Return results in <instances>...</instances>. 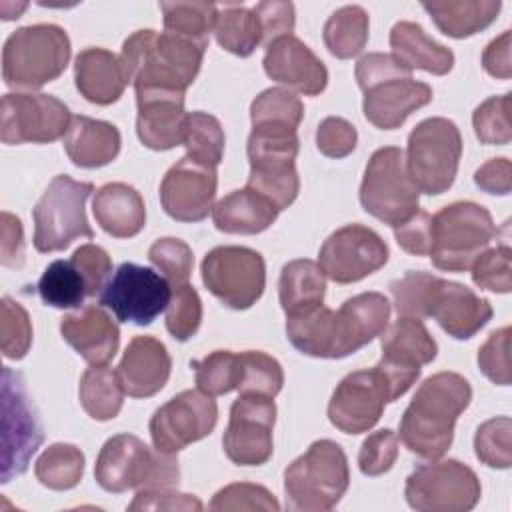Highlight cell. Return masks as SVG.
Instances as JSON below:
<instances>
[{
	"instance_id": "33",
	"label": "cell",
	"mask_w": 512,
	"mask_h": 512,
	"mask_svg": "<svg viewBox=\"0 0 512 512\" xmlns=\"http://www.w3.org/2000/svg\"><path fill=\"white\" fill-rule=\"evenodd\" d=\"M280 210L252 188L226 194L212 206V220L226 234H260L274 224Z\"/></svg>"
},
{
	"instance_id": "4",
	"label": "cell",
	"mask_w": 512,
	"mask_h": 512,
	"mask_svg": "<svg viewBox=\"0 0 512 512\" xmlns=\"http://www.w3.org/2000/svg\"><path fill=\"white\" fill-rule=\"evenodd\" d=\"M94 478L106 492L174 486L180 468L174 454L150 448L134 434H116L98 452Z\"/></svg>"
},
{
	"instance_id": "16",
	"label": "cell",
	"mask_w": 512,
	"mask_h": 512,
	"mask_svg": "<svg viewBox=\"0 0 512 512\" xmlns=\"http://www.w3.org/2000/svg\"><path fill=\"white\" fill-rule=\"evenodd\" d=\"M72 122L68 106L50 94L10 92L0 102V140L4 144H48L66 136Z\"/></svg>"
},
{
	"instance_id": "58",
	"label": "cell",
	"mask_w": 512,
	"mask_h": 512,
	"mask_svg": "<svg viewBox=\"0 0 512 512\" xmlns=\"http://www.w3.org/2000/svg\"><path fill=\"white\" fill-rule=\"evenodd\" d=\"M128 510H202V502L194 494L172 490V486L138 490Z\"/></svg>"
},
{
	"instance_id": "63",
	"label": "cell",
	"mask_w": 512,
	"mask_h": 512,
	"mask_svg": "<svg viewBox=\"0 0 512 512\" xmlns=\"http://www.w3.org/2000/svg\"><path fill=\"white\" fill-rule=\"evenodd\" d=\"M510 30H504L500 36L488 42L482 52V66L484 70L494 76L508 80L512 76V60H510Z\"/></svg>"
},
{
	"instance_id": "17",
	"label": "cell",
	"mask_w": 512,
	"mask_h": 512,
	"mask_svg": "<svg viewBox=\"0 0 512 512\" xmlns=\"http://www.w3.org/2000/svg\"><path fill=\"white\" fill-rule=\"evenodd\" d=\"M276 404L270 396L240 394L230 406V418L222 446L230 462L238 466H262L274 452L272 430Z\"/></svg>"
},
{
	"instance_id": "36",
	"label": "cell",
	"mask_w": 512,
	"mask_h": 512,
	"mask_svg": "<svg viewBox=\"0 0 512 512\" xmlns=\"http://www.w3.org/2000/svg\"><path fill=\"white\" fill-rule=\"evenodd\" d=\"M124 394L118 372L106 364H92L80 378V404L84 412L98 422L118 416L124 404Z\"/></svg>"
},
{
	"instance_id": "15",
	"label": "cell",
	"mask_w": 512,
	"mask_h": 512,
	"mask_svg": "<svg viewBox=\"0 0 512 512\" xmlns=\"http://www.w3.org/2000/svg\"><path fill=\"white\" fill-rule=\"evenodd\" d=\"M172 292L166 278L152 268L122 262L102 288L98 300L120 322L148 326L170 304Z\"/></svg>"
},
{
	"instance_id": "34",
	"label": "cell",
	"mask_w": 512,
	"mask_h": 512,
	"mask_svg": "<svg viewBox=\"0 0 512 512\" xmlns=\"http://www.w3.org/2000/svg\"><path fill=\"white\" fill-rule=\"evenodd\" d=\"M326 292V274L318 262L308 258L284 264L278 280V298L286 318L312 312L322 306Z\"/></svg>"
},
{
	"instance_id": "41",
	"label": "cell",
	"mask_w": 512,
	"mask_h": 512,
	"mask_svg": "<svg viewBox=\"0 0 512 512\" xmlns=\"http://www.w3.org/2000/svg\"><path fill=\"white\" fill-rule=\"evenodd\" d=\"M186 156L208 168H216L224 156L226 136L216 116L208 112H190L186 120L184 142Z\"/></svg>"
},
{
	"instance_id": "21",
	"label": "cell",
	"mask_w": 512,
	"mask_h": 512,
	"mask_svg": "<svg viewBox=\"0 0 512 512\" xmlns=\"http://www.w3.org/2000/svg\"><path fill=\"white\" fill-rule=\"evenodd\" d=\"M380 336L382 358L378 366L390 382L394 400H398L418 380L420 368L436 358L438 346L420 318L398 316Z\"/></svg>"
},
{
	"instance_id": "5",
	"label": "cell",
	"mask_w": 512,
	"mask_h": 512,
	"mask_svg": "<svg viewBox=\"0 0 512 512\" xmlns=\"http://www.w3.org/2000/svg\"><path fill=\"white\" fill-rule=\"evenodd\" d=\"M350 484L348 458L334 440H316L284 470L286 506L300 512L332 510Z\"/></svg>"
},
{
	"instance_id": "37",
	"label": "cell",
	"mask_w": 512,
	"mask_h": 512,
	"mask_svg": "<svg viewBox=\"0 0 512 512\" xmlns=\"http://www.w3.org/2000/svg\"><path fill=\"white\" fill-rule=\"evenodd\" d=\"M368 28V12L358 4H346L328 16L322 38L332 56L348 60L364 50Z\"/></svg>"
},
{
	"instance_id": "6",
	"label": "cell",
	"mask_w": 512,
	"mask_h": 512,
	"mask_svg": "<svg viewBox=\"0 0 512 512\" xmlns=\"http://www.w3.org/2000/svg\"><path fill=\"white\" fill-rule=\"evenodd\" d=\"M70 52V38L58 24L22 26L4 42L2 78L10 88H42L66 70Z\"/></svg>"
},
{
	"instance_id": "40",
	"label": "cell",
	"mask_w": 512,
	"mask_h": 512,
	"mask_svg": "<svg viewBox=\"0 0 512 512\" xmlns=\"http://www.w3.org/2000/svg\"><path fill=\"white\" fill-rule=\"evenodd\" d=\"M38 482L50 490H70L80 484L84 474V454L68 442L50 444L34 464Z\"/></svg>"
},
{
	"instance_id": "43",
	"label": "cell",
	"mask_w": 512,
	"mask_h": 512,
	"mask_svg": "<svg viewBox=\"0 0 512 512\" xmlns=\"http://www.w3.org/2000/svg\"><path fill=\"white\" fill-rule=\"evenodd\" d=\"M160 10L166 32L202 42H208L218 16V6L212 2H160Z\"/></svg>"
},
{
	"instance_id": "22",
	"label": "cell",
	"mask_w": 512,
	"mask_h": 512,
	"mask_svg": "<svg viewBox=\"0 0 512 512\" xmlns=\"http://www.w3.org/2000/svg\"><path fill=\"white\" fill-rule=\"evenodd\" d=\"M216 168L180 158L160 182V204L178 222H200L212 212L216 198Z\"/></svg>"
},
{
	"instance_id": "28",
	"label": "cell",
	"mask_w": 512,
	"mask_h": 512,
	"mask_svg": "<svg viewBox=\"0 0 512 512\" xmlns=\"http://www.w3.org/2000/svg\"><path fill=\"white\" fill-rule=\"evenodd\" d=\"M60 334L88 364H108L120 346L118 324L96 304L66 314L60 320Z\"/></svg>"
},
{
	"instance_id": "26",
	"label": "cell",
	"mask_w": 512,
	"mask_h": 512,
	"mask_svg": "<svg viewBox=\"0 0 512 512\" xmlns=\"http://www.w3.org/2000/svg\"><path fill=\"white\" fill-rule=\"evenodd\" d=\"M362 92L364 116L380 130L400 128L412 112L432 102V88L412 76L386 78Z\"/></svg>"
},
{
	"instance_id": "13",
	"label": "cell",
	"mask_w": 512,
	"mask_h": 512,
	"mask_svg": "<svg viewBox=\"0 0 512 512\" xmlns=\"http://www.w3.org/2000/svg\"><path fill=\"white\" fill-rule=\"evenodd\" d=\"M298 150V134L250 132L246 146L250 176L246 186L262 194L278 210L288 208L300 192V178L296 172Z\"/></svg>"
},
{
	"instance_id": "60",
	"label": "cell",
	"mask_w": 512,
	"mask_h": 512,
	"mask_svg": "<svg viewBox=\"0 0 512 512\" xmlns=\"http://www.w3.org/2000/svg\"><path fill=\"white\" fill-rule=\"evenodd\" d=\"M354 74H356V82L362 90H366L368 86H372L380 80H386V78L412 76V72L408 68H404L402 64H398L392 54H384V52L364 54L356 62Z\"/></svg>"
},
{
	"instance_id": "23",
	"label": "cell",
	"mask_w": 512,
	"mask_h": 512,
	"mask_svg": "<svg viewBox=\"0 0 512 512\" xmlns=\"http://www.w3.org/2000/svg\"><path fill=\"white\" fill-rule=\"evenodd\" d=\"M390 320V302L380 292H362L334 310L332 358H344L380 336Z\"/></svg>"
},
{
	"instance_id": "38",
	"label": "cell",
	"mask_w": 512,
	"mask_h": 512,
	"mask_svg": "<svg viewBox=\"0 0 512 512\" xmlns=\"http://www.w3.org/2000/svg\"><path fill=\"white\" fill-rule=\"evenodd\" d=\"M214 36L226 52L246 58L262 44V26L254 10L240 4H226L218 8Z\"/></svg>"
},
{
	"instance_id": "12",
	"label": "cell",
	"mask_w": 512,
	"mask_h": 512,
	"mask_svg": "<svg viewBox=\"0 0 512 512\" xmlns=\"http://www.w3.org/2000/svg\"><path fill=\"white\" fill-rule=\"evenodd\" d=\"M206 290L232 310H246L266 288V264L260 252L246 246H216L202 264Z\"/></svg>"
},
{
	"instance_id": "32",
	"label": "cell",
	"mask_w": 512,
	"mask_h": 512,
	"mask_svg": "<svg viewBox=\"0 0 512 512\" xmlns=\"http://www.w3.org/2000/svg\"><path fill=\"white\" fill-rule=\"evenodd\" d=\"M390 48L396 62L410 72L418 68L434 76H444L454 66V52L430 38L416 22H396L390 30Z\"/></svg>"
},
{
	"instance_id": "55",
	"label": "cell",
	"mask_w": 512,
	"mask_h": 512,
	"mask_svg": "<svg viewBox=\"0 0 512 512\" xmlns=\"http://www.w3.org/2000/svg\"><path fill=\"white\" fill-rule=\"evenodd\" d=\"M72 264L80 272L88 296H96L102 292L106 282L110 280L108 276L112 274V260L108 252L102 246L96 244H82L80 248L74 250L72 254Z\"/></svg>"
},
{
	"instance_id": "46",
	"label": "cell",
	"mask_w": 512,
	"mask_h": 512,
	"mask_svg": "<svg viewBox=\"0 0 512 512\" xmlns=\"http://www.w3.org/2000/svg\"><path fill=\"white\" fill-rule=\"evenodd\" d=\"M510 432H512V422L508 416H496L482 422L474 434L476 458L490 468H500V470L510 468L512 464Z\"/></svg>"
},
{
	"instance_id": "50",
	"label": "cell",
	"mask_w": 512,
	"mask_h": 512,
	"mask_svg": "<svg viewBox=\"0 0 512 512\" xmlns=\"http://www.w3.org/2000/svg\"><path fill=\"white\" fill-rule=\"evenodd\" d=\"M202 322V300L190 284L174 288L166 308V330L178 342L190 340Z\"/></svg>"
},
{
	"instance_id": "30",
	"label": "cell",
	"mask_w": 512,
	"mask_h": 512,
	"mask_svg": "<svg viewBox=\"0 0 512 512\" xmlns=\"http://www.w3.org/2000/svg\"><path fill=\"white\" fill-rule=\"evenodd\" d=\"M92 212L100 228L114 238H132L146 224V206L140 192L124 182H108L98 188Z\"/></svg>"
},
{
	"instance_id": "31",
	"label": "cell",
	"mask_w": 512,
	"mask_h": 512,
	"mask_svg": "<svg viewBox=\"0 0 512 512\" xmlns=\"http://www.w3.org/2000/svg\"><path fill=\"white\" fill-rule=\"evenodd\" d=\"M120 144L122 138L114 124L90 116H72L64 136V150L80 168H100L110 164L118 156Z\"/></svg>"
},
{
	"instance_id": "18",
	"label": "cell",
	"mask_w": 512,
	"mask_h": 512,
	"mask_svg": "<svg viewBox=\"0 0 512 512\" xmlns=\"http://www.w3.org/2000/svg\"><path fill=\"white\" fill-rule=\"evenodd\" d=\"M388 402H394L392 388L376 364L340 380L328 402V420L340 432L362 434L376 426Z\"/></svg>"
},
{
	"instance_id": "47",
	"label": "cell",
	"mask_w": 512,
	"mask_h": 512,
	"mask_svg": "<svg viewBox=\"0 0 512 512\" xmlns=\"http://www.w3.org/2000/svg\"><path fill=\"white\" fill-rule=\"evenodd\" d=\"M510 92L502 96H490L472 114L474 134L482 144L504 146L512 140L510 124Z\"/></svg>"
},
{
	"instance_id": "56",
	"label": "cell",
	"mask_w": 512,
	"mask_h": 512,
	"mask_svg": "<svg viewBox=\"0 0 512 512\" xmlns=\"http://www.w3.org/2000/svg\"><path fill=\"white\" fill-rule=\"evenodd\" d=\"M358 142L356 128L338 116H328L318 124L316 146L328 158H344L354 152Z\"/></svg>"
},
{
	"instance_id": "27",
	"label": "cell",
	"mask_w": 512,
	"mask_h": 512,
	"mask_svg": "<svg viewBox=\"0 0 512 512\" xmlns=\"http://www.w3.org/2000/svg\"><path fill=\"white\" fill-rule=\"evenodd\" d=\"M116 372L128 396L150 398L166 386L172 372V360L158 338L134 336L128 342Z\"/></svg>"
},
{
	"instance_id": "10",
	"label": "cell",
	"mask_w": 512,
	"mask_h": 512,
	"mask_svg": "<svg viewBox=\"0 0 512 512\" xmlns=\"http://www.w3.org/2000/svg\"><path fill=\"white\" fill-rule=\"evenodd\" d=\"M420 190L406 170L404 150L398 146L378 148L364 170L360 184V204L376 220L398 226L420 208Z\"/></svg>"
},
{
	"instance_id": "11",
	"label": "cell",
	"mask_w": 512,
	"mask_h": 512,
	"mask_svg": "<svg viewBox=\"0 0 512 512\" xmlns=\"http://www.w3.org/2000/svg\"><path fill=\"white\" fill-rule=\"evenodd\" d=\"M482 494L476 472L460 460H430L420 464L404 486L410 508L418 512H466Z\"/></svg>"
},
{
	"instance_id": "2",
	"label": "cell",
	"mask_w": 512,
	"mask_h": 512,
	"mask_svg": "<svg viewBox=\"0 0 512 512\" xmlns=\"http://www.w3.org/2000/svg\"><path fill=\"white\" fill-rule=\"evenodd\" d=\"M472 400L470 382L458 372L428 376L400 420V440L416 456L438 460L454 438V424Z\"/></svg>"
},
{
	"instance_id": "25",
	"label": "cell",
	"mask_w": 512,
	"mask_h": 512,
	"mask_svg": "<svg viewBox=\"0 0 512 512\" xmlns=\"http://www.w3.org/2000/svg\"><path fill=\"white\" fill-rule=\"evenodd\" d=\"M138 116L136 134L150 150H170L184 142L186 120L184 92L134 90Z\"/></svg>"
},
{
	"instance_id": "35",
	"label": "cell",
	"mask_w": 512,
	"mask_h": 512,
	"mask_svg": "<svg viewBox=\"0 0 512 512\" xmlns=\"http://www.w3.org/2000/svg\"><path fill=\"white\" fill-rule=\"evenodd\" d=\"M422 8L432 16L438 30L450 38H468L488 28L500 8V0H448L422 2Z\"/></svg>"
},
{
	"instance_id": "3",
	"label": "cell",
	"mask_w": 512,
	"mask_h": 512,
	"mask_svg": "<svg viewBox=\"0 0 512 512\" xmlns=\"http://www.w3.org/2000/svg\"><path fill=\"white\" fill-rule=\"evenodd\" d=\"M206 48L208 42L146 28L124 40L120 62L134 90L186 92L200 72Z\"/></svg>"
},
{
	"instance_id": "44",
	"label": "cell",
	"mask_w": 512,
	"mask_h": 512,
	"mask_svg": "<svg viewBox=\"0 0 512 512\" xmlns=\"http://www.w3.org/2000/svg\"><path fill=\"white\" fill-rule=\"evenodd\" d=\"M240 376L238 392L240 394H262L274 398L284 384V370L280 362L260 350L238 352Z\"/></svg>"
},
{
	"instance_id": "14",
	"label": "cell",
	"mask_w": 512,
	"mask_h": 512,
	"mask_svg": "<svg viewBox=\"0 0 512 512\" xmlns=\"http://www.w3.org/2000/svg\"><path fill=\"white\" fill-rule=\"evenodd\" d=\"M44 442V432L18 372L2 370V482L28 470L32 454Z\"/></svg>"
},
{
	"instance_id": "29",
	"label": "cell",
	"mask_w": 512,
	"mask_h": 512,
	"mask_svg": "<svg viewBox=\"0 0 512 512\" xmlns=\"http://www.w3.org/2000/svg\"><path fill=\"white\" fill-rule=\"evenodd\" d=\"M74 82L78 92L92 104L108 106L126 88V74L120 56L106 48H84L74 60Z\"/></svg>"
},
{
	"instance_id": "9",
	"label": "cell",
	"mask_w": 512,
	"mask_h": 512,
	"mask_svg": "<svg viewBox=\"0 0 512 512\" xmlns=\"http://www.w3.org/2000/svg\"><path fill=\"white\" fill-rule=\"evenodd\" d=\"M462 156V136L458 126L442 116L422 120L408 134L406 170L424 194L446 192L456 178Z\"/></svg>"
},
{
	"instance_id": "45",
	"label": "cell",
	"mask_w": 512,
	"mask_h": 512,
	"mask_svg": "<svg viewBox=\"0 0 512 512\" xmlns=\"http://www.w3.org/2000/svg\"><path fill=\"white\" fill-rule=\"evenodd\" d=\"M198 390L210 396H222L238 388L240 360L238 352L214 350L202 360H192Z\"/></svg>"
},
{
	"instance_id": "54",
	"label": "cell",
	"mask_w": 512,
	"mask_h": 512,
	"mask_svg": "<svg viewBox=\"0 0 512 512\" xmlns=\"http://www.w3.org/2000/svg\"><path fill=\"white\" fill-rule=\"evenodd\" d=\"M478 366L490 382L498 386L510 384V326L488 334L486 342L478 348Z\"/></svg>"
},
{
	"instance_id": "48",
	"label": "cell",
	"mask_w": 512,
	"mask_h": 512,
	"mask_svg": "<svg viewBox=\"0 0 512 512\" xmlns=\"http://www.w3.org/2000/svg\"><path fill=\"white\" fill-rule=\"evenodd\" d=\"M148 258L172 288L188 284V278L194 268V254L184 240L170 236L158 238L148 248Z\"/></svg>"
},
{
	"instance_id": "42",
	"label": "cell",
	"mask_w": 512,
	"mask_h": 512,
	"mask_svg": "<svg viewBox=\"0 0 512 512\" xmlns=\"http://www.w3.org/2000/svg\"><path fill=\"white\" fill-rule=\"evenodd\" d=\"M38 294L52 308H80L88 296L86 284L72 260H54L38 280Z\"/></svg>"
},
{
	"instance_id": "49",
	"label": "cell",
	"mask_w": 512,
	"mask_h": 512,
	"mask_svg": "<svg viewBox=\"0 0 512 512\" xmlns=\"http://www.w3.org/2000/svg\"><path fill=\"white\" fill-rule=\"evenodd\" d=\"M32 344L30 316L22 304L10 296L2 298L0 304V346L8 360H20L26 356Z\"/></svg>"
},
{
	"instance_id": "1",
	"label": "cell",
	"mask_w": 512,
	"mask_h": 512,
	"mask_svg": "<svg viewBox=\"0 0 512 512\" xmlns=\"http://www.w3.org/2000/svg\"><path fill=\"white\" fill-rule=\"evenodd\" d=\"M398 316L434 318L456 340H468L492 318V306L472 288L428 272H406L390 284Z\"/></svg>"
},
{
	"instance_id": "19",
	"label": "cell",
	"mask_w": 512,
	"mask_h": 512,
	"mask_svg": "<svg viewBox=\"0 0 512 512\" xmlns=\"http://www.w3.org/2000/svg\"><path fill=\"white\" fill-rule=\"evenodd\" d=\"M216 422L218 406L214 396L202 390H184L152 414L148 430L154 448L176 454L188 444L206 438Z\"/></svg>"
},
{
	"instance_id": "7",
	"label": "cell",
	"mask_w": 512,
	"mask_h": 512,
	"mask_svg": "<svg viewBox=\"0 0 512 512\" xmlns=\"http://www.w3.org/2000/svg\"><path fill=\"white\" fill-rule=\"evenodd\" d=\"M496 236L490 212L468 200L452 202L432 216L430 260L438 270L464 272Z\"/></svg>"
},
{
	"instance_id": "52",
	"label": "cell",
	"mask_w": 512,
	"mask_h": 512,
	"mask_svg": "<svg viewBox=\"0 0 512 512\" xmlns=\"http://www.w3.org/2000/svg\"><path fill=\"white\" fill-rule=\"evenodd\" d=\"M210 510L222 512V510H266V512H278L280 504L274 498L270 490H266L260 484L250 482H234L224 488H220L210 504Z\"/></svg>"
},
{
	"instance_id": "8",
	"label": "cell",
	"mask_w": 512,
	"mask_h": 512,
	"mask_svg": "<svg viewBox=\"0 0 512 512\" xmlns=\"http://www.w3.org/2000/svg\"><path fill=\"white\" fill-rule=\"evenodd\" d=\"M94 184L78 182L68 174L52 178L32 210L34 248L38 252H58L76 238H92L94 230L86 218V200Z\"/></svg>"
},
{
	"instance_id": "39",
	"label": "cell",
	"mask_w": 512,
	"mask_h": 512,
	"mask_svg": "<svg viewBox=\"0 0 512 512\" xmlns=\"http://www.w3.org/2000/svg\"><path fill=\"white\" fill-rule=\"evenodd\" d=\"M302 118V100L288 88H266L250 104V120L256 130L296 132Z\"/></svg>"
},
{
	"instance_id": "24",
	"label": "cell",
	"mask_w": 512,
	"mask_h": 512,
	"mask_svg": "<svg viewBox=\"0 0 512 512\" xmlns=\"http://www.w3.org/2000/svg\"><path fill=\"white\" fill-rule=\"evenodd\" d=\"M262 64L268 78L304 96H318L328 84L324 62L294 34L268 44Z\"/></svg>"
},
{
	"instance_id": "57",
	"label": "cell",
	"mask_w": 512,
	"mask_h": 512,
	"mask_svg": "<svg viewBox=\"0 0 512 512\" xmlns=\"http://www.w3.org/2000/svg\"><path fill=\"white\" fill-rule=\"evenodd\" d=\"M254 14L262 26V44L268 46L282 36H290L294 30V4L286 0L258 2Z\"/></svg>"
},
{
	"instance_id": "59",
	"label": "cell",
	"mask_w": 512,
	"mask_h": 512,
	"mask_svg": "<svg viewBox=\"0 0 512 512\" xmlns=\"http://www.w3.org/2000/svg\"><path fill=\"white\" fill-rule=\"evenodd\" d=\"M398 246L414 256H428L432 246V216L426 210H418L406 222L394 226Z\"/></svg>"
},
{
	"instance_id": "20",
	"label": "cell",
	"mask_w": 512,
	"mask_h": 512,
	"mask_svg": "<svg viewBox=\"0 0 512 512\" xmlns=\"http://www.w3.org/2000/svg\"><path fill=\"white\" fill-rule=\"evenodd\" d=\"M388 262L386 242L368 226L346 224L320 246L318 264L336 284L358 282Z\"/></svg>"
},
{
	"instance_id": "62",
	"label": "cell",
	"mask_w": 512,
	"mask_h": 512,
	"mask_svg": "<svg viewBox=\"0 0 512 512\" xmlns=\"http://www.w3.org/2000/svg\"><path fill=\"white\" fill-rule=\"evenodd\" d=\"M474 182L488 194L506 196L512 188V164L508 158H490L474 172Z\"/></svg>"
},
{
	"instance_id": "53",
	"label": "cell",
	"mask_w": 512,
	"mask_h": 512,
	"mask_svg": "<svg viewBox=\"0 0 512 512\" xmlns=\"http://www.w3.org/2000/svg\"><path fill=\"white\" fill-rule=\"evenodd\" d=\"M398 458V436L390 428L368 434L358 452V468L364 476L386 474Z\"/></svg>"
},
{
	"instance_id": "61",
	"label": "cell",
	"mask_w": 512,
	"mask_h": 512,
	"mask_svg": "<svg viewBox=\"0 0 512 512\" xmlns=\"http://www.w3.org/2000/svg\"><path fill=\"white\" fill-rule=\"evenodd\" d=\"M0 262L18 268L24 262V230L18 216L2 212L0 216Z\"/></svg>"
},
{
	"instance_id": "51",
	"label": "cell",
	"mask_w": 512,
	"mask_h": 512,
	"mask_svg": "<svg viewBox=\"0 0 512 512\" xmlns=\"http://www.w3.org/2000/svg\"><path fill=\"white\" fill-rule=\"evenodd\" d=\"M472 282L490 292L508 294L512 290V266H510V246L498 244L486 248L470 266Z\"/></svg>"
}]
</instances>
